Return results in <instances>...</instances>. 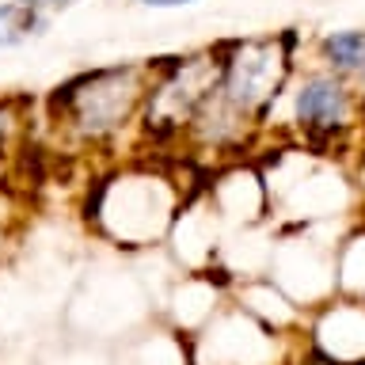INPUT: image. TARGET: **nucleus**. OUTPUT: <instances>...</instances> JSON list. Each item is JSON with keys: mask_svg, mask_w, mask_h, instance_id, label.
<instances>
[{"mask_svg": "<svg viewBox=\"0 0 365 365\" xmlns=\"http://www.w3.org/2000/svg\"><path fill=\"white\" fill-rule=\"evenodd\" d=\"M19 130H23L19 99H0V160L8 156V148H11V145H16Z\"/></svg>", "mask_w": 365, "mask_h": 365, "instance_id": "obj_7", "label": "nucleus"}, {"mask_svg": "<svg viewBox=\"0 0 365 365\" xmlns=\"http://www.w3.org/2000/svg\"><path fill=\"white\" fill-rule=\"evenodd\" d=\"M46 31V11H34L16 0H0V50L31 42L34 34Z\"/></svg>", "mask_w": 365, "mask_h": 365, "instance_id": "obj_6", "label": "nucleus"}, {"mask_svg": "<svg viewBox=\"0 0 365 365\" xmlns=\"http://www.w3.org/2000/svg\"><path fill=\"white\" fill-rule=\"evenodd\" d=\"M293 53H297V31L221 42L217 46V57H221L217 91H221V99L251 125L267 122V114L274 110V103L293 76Z\"/></svg>", "mask_w": 365, "mask_h": 365, "instance_id": "obj_2", "label": "nucleus"}, {"mask_svg": "<svg viewBox=\"0 0 365 365\" xmlns=\"http://www.w3.org/2000/svg\"><path fill=\"white\" fill-rule=\"evenodd\" d=\"M156 68L160 61H125L76 73L73 80L53 88V122L76 145L103 148L118 141L133 122H141V107L156 80Z\"/></svg>", "mask_w": 365, "mask_h": 365, "instance_id": "obj_1", "label": "nucleus"}, {"mask_svg": "<svg viewBox=\"0 0 365 365\" xmlns=\"http://www.w3.org/2000/svg\"><path fill=\"white\" fill-rule=\"evenodd\" d=\"M16 4H27L34 11H57V8H73L76 0H16Z\"/></svg>", "mask_w": 365, "mask_h": 365, "instance_id": "obj_8", "label": "nucleus"}, {"mask_svg": "<svg viewBox=\"0 0 365 365\" xmlns=\"http://www.w3.org/2000/svg\"><path fill=\"white\" fill-rule=\"evenodd\" d=\"M365 114L361 96L354 88V80L327 73V68H312L297 80L293 88V122L297 133L308 145H331L339 137H346L358 118Z\"/></svg>", "mask_w": 365, "mask_h": 365, "instance_id": "obj_4", "label": "nucleus"}, {"mask_svg": "<svg viewBox=\"0 0 365 365\" xmlns=\"http://www.w3.org/2000/svg\"><path fill=\"white\" fill-rule=\"evenodd\" d=\"M217 84H221L217 46L187 57H164L141 107L145 137L148 141H182L190 122L198 118V110L213 99Z\"/></svg>", "mask_w": 365, "mask_h": 365, "instance_id": "obj_3", "label": "nucleus"}, {"mask_svg": "<svg viewBox=\"0 0 365 365\" xmlns=\"http://www.w3.org/2000/svg\"><path fill=\"white\" fill-rule=\"evenodd\" d=\"M137 4H145V8H187L194 0H137Z\"/></svg>", "mask_w": 365, "mask_h": 365, "instance_id": "obj_9", "label": "nucleus"}, {"mask_svg": "<svg viewBox=\"0 0 365 365\" xmlns=\"http://www.w3.org/2000/svg\"><path fill=\"white\" fill-rule=\"evenodd\" d=\"M354 88H358V96H361V107H365V68L358 73V80H354Z\"/></svg>", "mask_w": 365, "mask_h": 365, "instance_id": "obj_10", "label": "nucleus"}, {"mask_svg": "<svg viewBox=\"0 0 365 365\" xmlns=\"http://www.w3.org/2000/svg\"><path fill=\"white\" fill-rule=\"evenodd\" d=\"M316 57L327 73H339L346 80H358L365 68V31L361 27H346V31H327L316 42Z\"/></svg>", "mask_w": 365, "mask_h": 365, "instance_id": "obj_5", "label": "nucleus"}]
</instances>
